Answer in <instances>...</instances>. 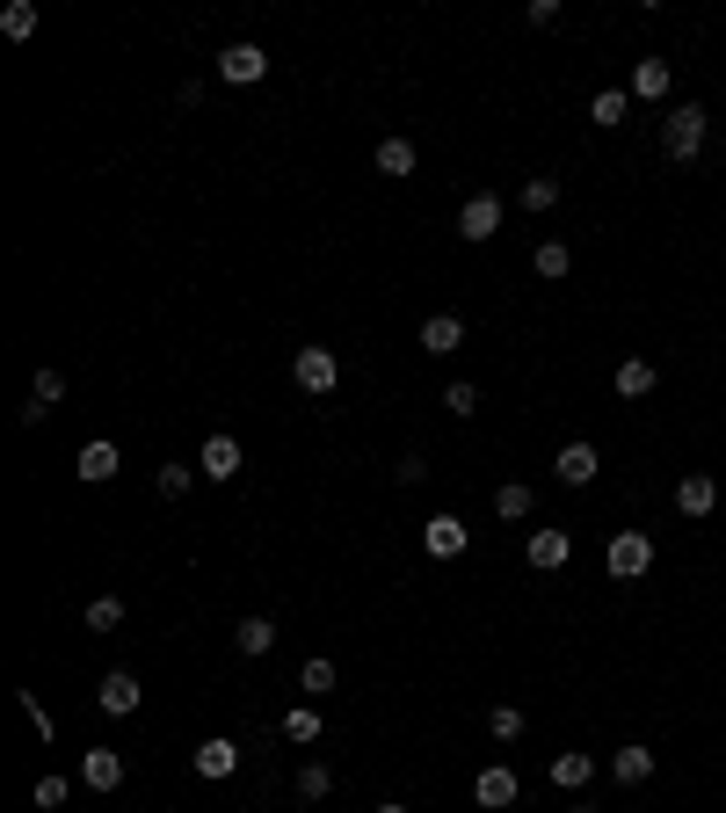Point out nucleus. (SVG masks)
<instances>
[{
	"mask_svg": "<svg viewBox=\"0 0 726 813\" xmlns=\"http://www.w3.org/2000/svg\"><path fill=\"white\" fill-rule=\"evenodd\" d=\"M661 153H669V160H698L704 153V109L698 102L669 109V124H661Z\"/></svg>",
	"mask_w": 726,
	"mask_h": 813,
	"instance_id": "obj_1",
	"label": "nucleus"
},
{
	"mask_svg": "<svg viewBox=\"0 0 726 813\" xmlns=\"http://www.w3.org/2000/svg\"><path fill=\"white\" fill-rule=\"evenodd\" d=\"M290 378H298V392H335V378H341L335 349H320V341H306V349L290 357Z\"/></svg>",
	"mask_w": 726,
	"mask_h": 813,
	"instance_id": "obj_2",
	"label": "nucleus"
},
{
	"mask_svg": "<svg viewBox=\"0 0 726 813\" xmlns=\"http://www.w3.org/2000/svg\"><path fill=\"white\" fill-rule=\"evenodd\" d=\"M604 567H610V581H639L653 567V545L639 538V530H618L610 538V552H604Z\"/></svg>",
	"mask_w": 726,
	"mask_h": 813,
	"instance_id": "obj_3",
	"label": "nucleus"
},
{
	"mask_svg": "<svg viewBox=\"0 0 726 813\" xmlns=\"http://www.w3.org/2000/svg\"><path fill=\"white\" fill-rule=\"evenodd\" d=\"M269 73V51L262 44H225L218 51V80H233V88H255Z\"/></svg>",
	"mask_w": 726,
	"mask_h": 813,
	"instance_id": "obj_4",
	"label": "nucleus"
},
{
	"mask_svg": "<svg viewBox=\"0 0 726 813\" xmlns=\"http://www.w3.org/2000/svg\"><path fill=\"white\" fill-rule=\"evenodd\" d=\"M502 233V196H465V211H458V240H472V247H480V240H494Z\"/></svg>",
	"mask_w": 726,
	"mask_h": 813,
	"instance_id": "obj_5",
	"label": "nucleus"
},
{
	"mask_svg": "<svg viewBox=\"0 0 726 813\" xmlns=\"http://www.w3.org/2000/svg\"><path fill=\"white\" fill-rule=\"evenodd\" d=\"M73 473L88 479V487H102V479L124 473V451L109 443V436H95V443H80V457H73Z\"/></svg>",
	"mask_w": 726,
	"mask_h": 813,
	"instance_id": "obj_6",
	"label": "nucleus"
},
{
	"mask_svg": "<svg viewBox=\"0 0 726 813\" xmlns=\"http://www.w3.org/2000/svg\"><path fill=\"white\" fill-rule=\"evenodd\" d=\"M465 545H472V530H465L458 516H429V524H422V552H429V559H458Z\"/></svg>",
	"mask_w": 726,
	"mask_h": 813,
	"instance_id": "obj_7",
	"label": "nucleus"
},
{
	"mask_svg": "<svg viewBox=\"0 0 726 813\" xmlns=\"http://www.w3.org/2000/svg\"><path fill=\"white\" fill-rule=\"evenodd\" d=\"M516 791H523V785H516V770H508V763H487V770H480V777H472V799H480V806H487V813H502V806H516Z\"/></svg>",
	"mask_w": 726,
	"mask_h": 813,
	"instance_id": "obj_8",
	"label": "nucleus"
},
{
	"mask_svg": "<svg viewBox=\"0 0 726 813\" xmlns=\"http://www.w3.org/2000/svg\"><path fill=\"white\" fill-rule=\"evenodd\" d=\"M95 705H102L109 719H131V712H139V675H131V669H109V675H102V691H95Z\"/></svg>",
	"mask_w": 726,
	"mask_h": 813,
	"instance_id": "obj_9",
	"label": "nucleus"
},
{
	"mask_svg": "<svg viewBox=\"0 0 726 813\" xmlns=\"http://www.w3.org/2000/svg\"><path fill=\"white\" fill-rule=\"evenodd\" d=\"M196 473H204V479H233V473H241V436H204Z\"/></svg>",
	"mask_w": 726,
	"mask_h": 813,
	"instance_id": "obj_10",
	"label": "nucleus"
},
{
	"mask_svg": "<svg viewBox=\"0 0 726 813\" xmlns=\"http://www.w3.org/2000/svg\"><path fill=\"white\" fill-rule=\"evenodd\" d=\"M553 473L567 479V487H588V479L604 473V457H596V443H559V457H553Z\"/></svg>",
	"mask_w": 726,
	"mask_h": 813,
	"instance_id": "obj_11",
	"label": "nucleus"
},
{
	"mask_svg": "<svg viewBox=\"0 0 726 813\" xmlns=\"http://www.w3.org/2000/svg\"><path fill=\"white\" fill-rule=\"evenodd\" d=\"M80 785L88 791H117L124 785V756L117 748H88V756H80Z\"/></svg>",
	"mask_w": 726,
	"mask_h": 813,
	"instance_id": "obj_12",
	"label": "nucleus"
},
{
	"mask_svg": "<svg viewBox=\"0 0 726 813\" xmlns=\"http://www.w3.org/2000/svg\"><path fill=\"white\" fill-rule=\"evenodd\" d=\"M59 400H66V371H37V378H29V406H23V422L37 429V422H44Z\"/></svg>",
	"mask_w": 726,
	"mask_h": 813,
	"instance_id": "obj_13",
	"label": "nucleus"
},
{
	"mask_svg": "<svg viewBox=\"0 0 726 813\" xmlns=\"http://www.w3.org/2000/svg\"><path fill=\"white\" fill-rule=\"evenodd\" d=\"M567 559H574V538H567V530H531V567L537 575H553V567H567Z\"/></svg>",
	"mask_w": 726,
	"mask_h": 813,
	"instance_id": "obj_14",
	"label": "nucleus"
},
{
	"mask_svg": "<svg viewBox=\"0 0 726 813\" xmlns=\"http://www.w3.org/2000/svg\"><path fill=\"white\" fill-rule=\"evenodd\" d=\"M190 763H196V777H233V770H241V741H225V734H211V741L196 748Z\"/></svg>",
	"mask_w": 726,
	"mask_h": 813,
	"instance_id": "obj_15",
	"label": "nucleus"
},
{
	"mask_svg": "<svg viewBox=\"0 0 726 813\" xmlns=\"http://www.w3.org/2000/svg\"><path fill=\"white\" fill-rule=\"evenodd\" d=\"M712 502H719V479L712 473H683L676 479V508L683 516H712Z\"/></svg>",
	"mask_w": 726,
	"mask_h": 813,
	"instance_id": "obj_16",
	"label": "nucleus"
},
{
	"mask_svg": "<svg viewBox=\"0 0 726 813\" xmlns=\"http://www.w3.org/2000/svg\"><path fill=\"white\" fill-rule=\"evenodd\" d=\"M610 385H618V400H647L653 385H661V371H653L647 357H625V363H618V378H610Z\"/></svg>",
	"mask_w": 726,
	"mask_h": 813,
	"instance_id": "obj_17",
	"label": "nucleus"
},
{
	"mask_svg": "<svg viewBox=\"0 0 726 813\" xmlns=\"http://www.w3.org/2000/svg\"><path fill=\"white\" fill-rule=\"evenodd\" d=\"M458 341H465V320H458V312H436V320H422V349H429V357H451Z\"/></svg>",
	"mask_w": 726,
	"mask_h": 813,
	"instance_id": "obj_18",
	"label": "nucleus"
},
{
	"mask_svg": "<svg viewBox=\"0 0 726 813\" xmlns=\"http://www.w3.org/2000/svg\"><path fill=\"white\" fill-rule=\"evenodd\" d=\"M669 80H676V73H669V59H639V66H632V95H639V102H661V95H669Z\"/></svg>",
	"mask_w": 726,
	"mask_h": 813,
	"instance_id": "obj_19",
	"label": "nucleus"
},
{
	"mask_svg": "<svg viewBox=\"0 0 726 813\" xmlns=\"http://www.w3.org/2000/svg\"><path fill=\"white\" fill-rule=\"evenodd\" d=\"M610 777H618V785H647L653 777V748H618V756H610Z\"/></svg>",
	"mask_w": 726,
	"mask_h": 813,
	"instance_id": "obj_20",
	"label": "nucleus"
},
{
	"mask_svg": "<svg viewBox=\"0 0 726 813\" xmlns=\"http://www.w3.org/2000/svg\"><path fill=\"white\" fill-rule=\"evenodd\" d=\"M320 726H327V719H320V705H290V712H284V741H290V748H313Z\"/></svg>",
	"mask_w": 726,
	"mask_h": 813,
	"instance_id": "obj_21",
	"label": "nucleus"
},
{
	"mask_svg": "<svg viewBox=\"0 0 726 813\" xmlns=\"http://www.w3.org/2000/svg\"><path fill=\"white\" fill-rule=\"evenodd\" d=\"M414 168H422V153H414V139H386V145H378V175H392V182H407Z\"/></svg>",
	"mask_w": 726,
	"mask_h": 813,
	"instance_id": "obj_22",
	"label": "nucleus"
},
{
	"mask_svg": "<svg viewBox=\"0 0 726 813\" xmlns=\"http://www.w3.org/2000/svg\"><path fill=\"white\" fill-rule=\"evenodd\" d=\"M233 646H241L247 661H262L269 646H276V624H269V618H241V624H233Z\"/></svg>",
	"mask_w": 726,
	"mask_h": 813,
	"instance_id": "obj_23",
	"label": "nucleus"
},
{
	"mask_svg": "<svg viewBox=\"0 0 726 813\" xmlns=\"http://www.w3.org/2000/svg\"><path fill=\"white\" fill-rule=\"evenodd\" d=\"M531 508H537V494L523 487V479H508V487H494V516H502V524H523Z\"/></svg>",
	"mask_w": 726,
	"mask_h": 813,
	"instance_id": "obj_24",
	"label": "nucleus"
},
{
	"mask_svg": "<svg viewBox=\"0 0 726 813\" xmlns=\"http://www.w3.org/2000/svg\"><path fill=\"white\" fill-rule=\"evenodd\" d=\"M545 777H553L559 791H581V785H588V777H596V763H588V756H574V748H567V756H553V770H545Z\"/></svg>",
	"mask_w": 726,
	"mask_h": 813,
	"instance_id": "obj_25",
	"label": "nucleus"
},
{
	"mask_svg": "<svg viewBox=\"0 0 726 813\" xmlns=\"http://www.w3.org/2000/svg\"><path fill=\"white\" fill-rule=\"evenodd\" d=\"M0 37H15V44L37 37V8H29V0H8V8H0Z\"/></svg>",
	"mask_w": 726,
	"mask_h": 813,
	"instance_id": "obj_26",
	"label": "nucleus"
},
{
	"mask_svg": "<svg viewBox=\"0 0 726 813\" xmlns=\"http://www.w3.org/2000/svg\"><path fill=\"white\" fill-rule=\"evenodd\" d=\"M29 799H37V813L66 806V799H73V777H59V770H44V777H37V791H29Z\"/></svg>",
	"mask_w": 726,
	"mask_h": 813,
	"instance_id": "obj_27",
	"label": "nucleus"
},
{
	"mask_svg": "<svg viewBox=\"0 0 726 813\" xmlns=\"http://www.w3.org/2000/svg\"><path fill=\"white\" fill-rule=\"evenodd\" d=\"M487 734H494V741H523V712H516V705H494V712H487Z\"/></svg>",
	"mask_w": 726,
	"mask_h": 813,
	"instance_id": "obj_28",
	"label": "nucleus"
},
{
	"mask_svg": "<svg viewBox=\"0 0 726 813\" xmlns=\"http://www.w3.org/2000/svg\"><path fill=\"white\" fill-rule=\"evenodd\" d=\"M124 624V596H95L88 603V632H117Z\"/></svg>",
	"mask_w": 726,
	"mask_h": 813,
	"instance_id": "obj_29",
	"label": "nucleus"
},
{
	"mask_svg": "<svg viewBox=\"0 0 726 813\" xmlns=\"http://www.w3.org/2000/svg\"><path fill=\"white\" fill-rule=\"evenodd\" d=\"M559 204V182L553 175H531V182H523V211H553Z\"/></svg>",
	"mask_w": 726,
	"mask_h": 813,
	"instance_id": "obj_30",
	"label": "nucleus"
},
{
	"mask_svg": "<svg viewBox=\"0 0 726 813\" xmlns=\"http://www.w3.org/2000/svg\"><path fill=\"white\" fill-rule=\"evenodd\" d=\"M298 683H306L313 697H327V691H335V661H327V654H313V661L298 669Z\"/></svg>",
	"mask_w": 726,
	"mask_h": 813,
	"instance_id": "obj_31",
	"label": "nucleus"
},
{
	"mask_svg": "<svg viewBox=\"0 0 726 813\" xmlns=\"http://www.w3.org/2000/svg\"><path fill=\"white\" fill-rule=\"evenodd\" d=\"M588 124H604V131H610V124H625V95H618V88H604V95L588 102Z\"/></svg>",
	"mask_w": 726,
	"mask_h": 813,
	"instance_id": "obj_32",
	"label": "nucleus"
},
{
	"mask_svg": "<svg viewBox=\"0 0 726 813\" xmlns=\"http://www.w3.org/2000/svg\"><path fill=\"white\" fill-rule=\"evenodd\" d=\"M567 269H574L567 240H545V247H537V276H567Z\"/></svg>",
	"mask_w": 726,
	"mask_h": 813,
	"instance_id": "obj_33",
	"label": "nucleus"
},
{
	"mask_svg": "<svg viewBox=\"0 0 726 813\" xmlns=\"http://www.w3.org/2000/svg\"><path fill=\"white\" fill-rule=\"evenodd\" d=\"M327 785H335V777H327V763H306V770H298V799H306V806H313V799H327Z\"/></svg>",
	"mask_w": 726,
	"mask_h": 813,
	"instance_id": "obj_34",
	"label": "nucleus"
},
{
	"mask_svg": "<svg viewBox=\"0 0 726 813\" xmlns=\"http://www.w3.org/2000/svg\"><path fill=\"white\" fill-rule=\"evenodd\" d=\"M190 494V465H160V502H182Z\"/></svg>",
	"mask_w": 726,
	"mask_h": 813,
	"instance_id": "obj_35",
	"label": "nucleus"
},
{
	"mask_svg": "<svg viewBox=\"0 0 726 813\" xmlns=\"http://www.w3.org/2000/svg\"><path fill=\"white\" fill-rule=\"evenodd\" d=\"M443 406H451V414H480V385H451V392H443Z\"/></svg>",
	"mask_w": 726,
	"mask_h": 813,
	"instance_id": "obj_36",
	"label": "nucleus"
},
{
	"mask_svg": "<svg viewBox=\"0 0 726 813\" xmlns=\"http://www.w3.org/2000/svg\"><path fill=\"white\" fill-rule=\"evenodd\" d=\"M23 712H29V726H37V734L51 741V712H44V697H29V691H23Z\"/></svg>",
	"mask_w": 726,
	"mask_h": 813,
	"instance_id": "obj_37",
	"label": "nucleus"
},
{
	"mask_svg": "<svg viewBox=\"0 0 726 813\" xmlns=\"http://www.w3.org/2000/svg\"><path fill=\"white\" fill-rule=\"evenodd\" d=\"M378 813H414V806H400V799H392V806H378Z\"/></svg>",
	"mask_w": 726,
	"mask_h": 813,
	"instance_id": "obj_38",
	"label": "nucleus"
}]
</instances>
